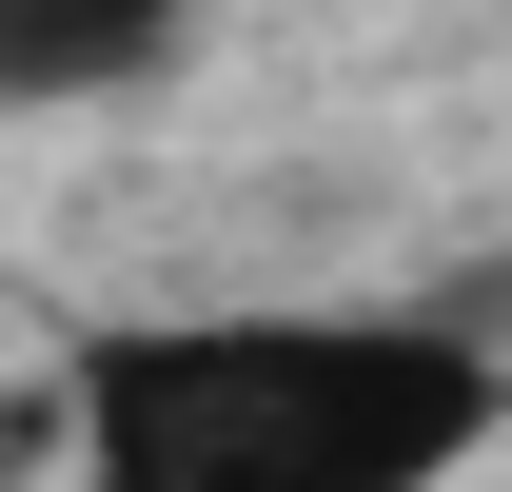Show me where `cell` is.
<instances>
[{"mask_svg": "<svg viewBox=\"0 0 512 492\" xmlns=\"http://www.w3.org/2000/svg\"><path fill=\"white\" fill-rule=\"evenodd\" d=\"M178 60V0H0V99H119Z\"/></svg>", "mask_w": 512, "mask_h": 492, "instance_id": "2", "label": "cell"}, {"mask_svg": "<svg viewBox=\"0 0 512 492\" xmlns=\"http://www.w3.org/2000/svg\"><path fill=\"white\" fill-rule=\"evenodd\" d=\"M79 492H434L493 453V355L434 315H197L79 355Z\"/></svg>", "mask_w": 512, "mask_h": 492, "instance_id": "1", "label": "cell"}]
</instances>
